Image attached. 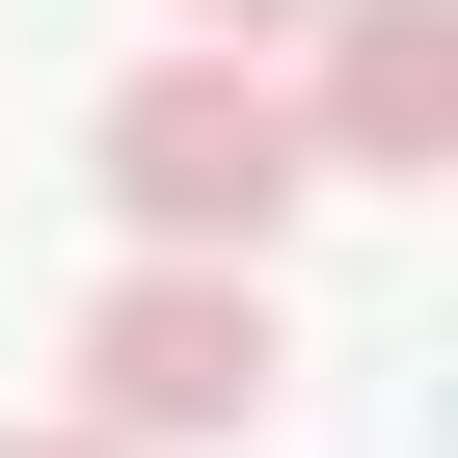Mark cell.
<instances>
[{
	"label": "cell",
	"mask_w": 458,
	"mask_h": 458,
	"mask_svg": "<svg viewBox=\"0 0 458 458\" xmlns=\"http://www.w3.org/2000/svg\"><path fill=\"white\" fill-rule=\"evenodd\" d=\"M81 162H108V216H135V270H270V216L324 189V162H297V81H270V55H135Z\"/></svg>",
	"instance_id": "6da1fadb"
},
{
	"label": "cell",
	"mask_w": 458,
	"mask_h": 458,
	"mask_svg": "<svg viewBox=\"0 0 458 458\" xmlns=\"http://www.w3.org/2000/svg\"><path fill=\"white\" fill-rule=\"evenodd\" d=\"M270 404H297L270 270H108V297H81V404H55V431H108V458H216V431H270Z\"/></svg>",
	"instance_id": "7a4b0ae2"
},
{
	"label": "cell",
	"mask_w": 458,
	"mask_h": 458,
	"mask_svg": "<svg viewBox=\"0 0 458 458\" xmlns=\"http://www.w3.org/2000/svg\"><path fill=\"white\" fill-rule=\"evenodd\" d=\"M297 162L324 189H431L458 162V0H324L297 28Z\"/></svg>",
	"instance_id": "3957f363"
},
{
	"label": "cell",
	"mask_w": 458,
	"mask_h": 458,
	"mask_svg": "<svg viewBox=\"0 0 458 458\" xmlns=\"http://www.w3.org/2000/svg\"><path fill=\"white\" fill-rule=\"evenodd\" d=\"M324 28V0H189V55H297Z\"/></svg>",
	"instance_id": "277c9868"
},
{
	"label": "cell",
	"mask_w": 458,
	"mask_h": 458,
	"mask_svg": "<svg viewBox=\"0 0 458 458\" xmlns=\"http://www.w3.org/2000/svg\"><path fill=\"white\" fill-rule=\"evenodd\" d=\"M0 458H108V431H0Z\"/></svg>",
	"instance_id": "5b68a950"
}]
</instances>
